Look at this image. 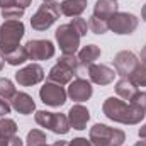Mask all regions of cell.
Returning <instances> with one entry per match:
<instances>
[{"mask_svg":"<svg viewBox=\"0 0 146 146\" xmlns=\"http://www.w3.org/2000/svg\"><path fill=\"white\" fill-rule=\"evenodd\" d=\"M102 112L107 119L119 122V124H126V126L139 124L146 115V110L134 106L133 102H126L119 97L106 99V102L102 106Z\"/></svg>","mask_w":146,"mask_h":146,"instance_id":"6da1fadb","label":"cell"},{"mask_svg":"<svg viewBox=\"0 0 146 146\" xmlns=\"http://www.w3.org/2000/svg\"><path fill=\"white\" fill-rule=\"evenodd\" d=\"M26 34L22 21H5L0 26V53L5 56L21 46V39Z\"/></svg>","mask_w":146,"mask_h":146,"instance_id":"7a4b0ae2","label":"cell"},{"mask_svg":"<svg viewBox=\"0 0 146 146\" xmlns=\"http://www.w3.org/2000/svg\"><path fill=\"white\" fill-rule=\"evenodd\" d=\"M88 139L92 146H122L126 141V133L107 124H94L88 133Z\"/></svg>","mask_w":146,"mask_h":146,"instance_id":"3957f363","label":"cell"},{"mask_svg":"<svg viewBox=\"0 0 146 146\" xmlns=\"http://www.w3.org/2000/svg\"><path fill=\"white\" fill-rule=\"evenodd\" d=\"M60 3L58 2H42V5L36 10V14L31 17V27L37 31V33H42L46 29H49L58 19H60Z\"/></svg>","mask_w":146,"mask_h":146,"instance_id":"277c9868","label":"cell"},{"mask_svg":"<svg viewBox=\"0 0 146 146\" xmlns=\"http://www.w3.org/2000/svg\"><path fill=\"white\" fill-rule=\"evenodd\" d=\"M36 122L41 127H46L49 131H53L54 134H66L70 131V122L68 117L65 114L60 112H48V110H37L34 115Z\"/></svg>","mask_w":146,"mask_h":146,"instance_id":"5b68a950","label":"cell"},{"mask_svg":"<svg viewBox=\"0 0 146 146\" xmlns=\"http://www.w3.org/2000/svg\"><path fill=\"white\" fill-rule=\"evenodd\" d=\"M54 37H56V42L61 49L63 54H75L80 48V39L82 36L76 33V29L73 27L72 24H61L56 33H54Z\"/></svg>","mask_w":146,"mask_h":146,"instance_id":"8992f818","label":"cell"},{"mask_svg":"<svg viewBox=\"0 0 146 146\" xmlns=\"http://www.w3.org/2000/svg\"><path fill=\"white\" fill-rule=\"evenodd\" d=\"M139 19L131 12H115L109 19V29L119 36H129L138 29Z\"/></svg>","mask_w":146,"mask_h":146,"instance_id":"52a82bcc","label":"cell"},{"mask_svg":"<svg viewBox=\"0 0 146 146\" xmlns=\"http://www.w3.org/2000/svg\"><path fill=\"white\" fill-rule=\"evenodd\" d=\"M27 58L33 61H46L51 60L56 53L54 44L49 39H31L24 44Z\"/></svg>","mask_w":146,"mask_h":146,"instance_id":"ba28073f","label":"cell"},{"mask_svg":"<svg viewBox=\"0 0 146 146\" xmlns=\"http://www.w3.org/2000/svg\"><path fill=\"white\" fill-rule=\"evenodd\" d=\"M39 97H41V102L49 107H61V106H65L68 94L63 85L46 82L39 90Z\"/></svg>","mask_w":146,"mask_h":146,"instance_id":"9c48e42d","label":"cell"},{"mask_svg":"<svg viewBox=\"0 0 146 146\" xmlns=\"http://www.w3.org/2000/svg\"><path fill=\"white\" fill-rule=\"evenodd\" d=\"M112 63H114V70H115L117 75H121L122 78H127L131 73L138 68L139 60H138V56H136L133 51L124 49V51H119V53L114 56Z\"/></svg>","mask_w":146,"mask_h":146,"instance_id":"30bf717a","label":"cell"},{"mask_svg":"<svg viewBox=\"0 0 146 146\" xmlns=\"http://www.w3.org/2000/svg\"><path fill=\"white\" fill-rule=\"evenodd\" d=\"M44 80V68L37 63H31L15 73V82L21 87H33Z\"/></svg>","mask_w":146,"mask_h":146,"instance_id":"8fae6325","label":"cell"},{"mask_svg":"<svg viewBox=\"0 0 146 146\" xmlns=\"http://www.w3.org/2000/svg\"><path fill=\"white\" fill-rule=\"evenodd\" d=\"M66 94H68V97L73 102H85V100H88L92 97L94 87H92V83L88 80L76 76L73 82H70V87H68Z\"/></svg>","mask_w":146,"mask_h":146,"instance_id":"7c38bea8","label":"cell"},{"mask_svg":"<svg viewBox=\"0 0 146 146\" xmlns=\"http://www.w3.org/2000/svg\"><path fill=\"white\" fill-rule=\"evenodd\" d=\"M87 72H88V78H90V82H94L95 85H109L114 82V78H115V75L117 73L114 72L112 68H109L107 65H90L88 68H87Z\"/></svg>","mask_w":146,"mask_h":146,"instance_id":"4fadbf2b","label":"cell"},{"mask_svg":"<svg viewBox=\"0 0 146 146\" xmlns=\"http://www.w3.org/2000/svg\"><path fill=\"white\" fill-rule=\"evenodd\" d=\"M68 122H70V127L76 129V131H83L87 129V124L90 121V112L85 106L82 104H75L72 109L68 110Z\"/></svg>","mask_w":146,"mask_h":146,"instance_id":"5bb4252c","label":"cell"},{"mask_svg":"<svg viewBox=\"0 0 146 146\" xmlns=\"http://www.w3.org/2000/svg\"><path fill=\"white\" fill-rule=\"evenodd\" d=\"M78 73L73 72L70 66H66L65 63L58 61L48 73V82H53V83H58V85H66L70 83L73 78H76Z\"/></svg>","mask_w":146,"mask_h":146,"instance_id":"9a60e30c","label":"cell"},{"mask_svg":"<svg viewBox=\"0 0 146 146\" xmlns=\"http://www.w3.org/2000/svg\"><path fill=\"white\" fill-rule=\"evenodd\" d=\"M12 109L22 115H29L36 110V102L33 100V97L26 92H17L12 99Z\"/></svg>","mask_w":146,"mask_h":146,"instance_id":"2e32d148","label":"cell"},{"mask_svg":"<svg viewBox=\"0 0 146 146\" xmlns=\"http://www.w3.org/2000/svg\"><path fill=\"white\" fill-rule=\"evenodd\" d=\"M102 51L97 44H87L83 46L80 51H78V63H80V68H88L90 65H94L99 58H100Z\"/></svg>","mask_w":146,"mask_h":146,"instance_id":"e0dca14e","label":"cell"},{"mask_svg":"<svg viewBox=\"0 0 146 146\" xmlns=\"http://www.w3.org/2000/svg\"><path fill=\"white\" fill-rule=\"evenodd\" d=\"M119 12V2L117 0H97L94 7V15L104 21H109L110 17Z\"/></svg>","mask_w":146,"mask_h":146,"instance_id":"ac0fdd59","label":"cell"},{"mask_svg":"<svg viewBox=\"0 0 146 146\" xmlns=\"http://www.w3.org/2000/svg\"><path fill=\"white\" fill-rule=\"evenodd\" d=\"M138 92H139V87H136L129 78H121V80L115 82V94H117V97L122 99V100L131 102V100L136 97Z\"/></svg>","mask_w":146,"mask_h":146,"instance_id":"d6986e66","label":"cell"},{"mask_svg":"<svg viewBox=\"0 0 146 146\" xmlns=\"http://www.w3.org/2000/svg\"><path fill=\"white\" fill-rule=\"evenodd\" d=\"M87 9V0H63L60 10L66 17H80Z\"/></svg>","mask_w":146,"mask_h":146,"instance_id":"ffe728a7","label":"cell"},{"mask_svg":"<svg viewBox=\"0 0 146 146\" xmlns=\"http://www.w3.org/2000/svg\"><path fill=\"white\" fill-rule=\"evenodd\" d=\"M3 58H5V63H9L10 66H19V65H24V63L29 60L24 46H19L15 51H12V53L5 54Z\"/></svg>","mask_w":146,"mask_h":146,"instance_id":"44dd1931","label":"cell"},{"mask_svg":"<svg viewBox=\"0 0 146 146\" xmlns=\"http://www.w3.org/2000/svg\"><path fill=\"white\" fill-rule=\"evenodd\" d=\"M17 129H19V127H17V124H15L14 119H9L7 115L0 119V136H3V138H12V136L17 134Z\"/></svg>","mask_w":146,"mask_h":146,"instance_id":"7402d4cb","label":"cell"},{"mask_svg":"<svg viewBox=\"0 0 146 146\" xmlns=\"http://www.w3.org/2000/svg\"><path fill=\"white\" fill-rule=\"evenodd\" d=\"M88 29L94 33V34H106L109 29V21H104V19H99V17H95V15H92L90 17V21H88Z\"/></svg>","mask_w":146,"mask_h":146,"instance_id":"603a6c76","label":"cell"},{"mask_svg":"<svg viewBox=\"0 0 146 146\" xmlns=\"http://www.w3.org/2000/svg\"><path fill=\"white\" fill-rule=\"evenodd\" d=\"M15 94H17L15 85L9 78H0V97L5 100H12Z\"/></svg>","mask_w":146,"mask_h":146,"instance_id":"cb8c5ba5","label":"cell"},{"mask_svg":"<svg viewBox=\"0 0 146 146\" xmlns=\"http://www.w3.org/2000/svg\"><path fill=\"white\" fill-rule=\"evenodd\" d=\"M27 146H46V134L41 131V129H31L27 133Z\"/></svg>","mask_w":146,"mask_h":146,"instance_id":"d4e9b609","label":"cell"},{"mask_svg":"<svg viewBox=\"0 0 146 146\" xmlns=\"http://www.w3.org/2000/svg\"><path fill=\"white\" fill-rule=\"evenodd\" d=\"M24 12H26V9H22L19 5H12V7H7V9H2V17L5 21H21Z\"/></svg>","mask_w":146,"mask_h":146,"instance_id":"484cf974","label":"cell"},{"mask_svg":"<svg viewBox=\"0 0 146 146\" xmlns=\"http://www.w3.org/2000/svg\"><path fill=\"white\" fill-rule=\"evenodd\" d=\"M70 24L76 29V33H78L82 37L87 36V33H88V22H87L85 19H82V17H73Z\"/></svg>","mask_w":146,"mask_h":146,"instance_id":"4316f807","label":"cell"},{"mask_svg":"<svg viewBox=\"0 0 146 146\" xmlns=\"http://www.w3.org/2000/svg\"><path fill=\"white\" fill-rule=\"evenodd\" d=\"M58 61L65 63L66 66H70L73 72H76V73H78V70H80V63H78V58H76L75 54H61Z\"/></svg>","mask_w":146,"mask_h":146,"instance_id":"83f0119b","label":"cell"},{"mask_svg":"<svg viewBox=\"0 0 146 146\" xmlns=\"http://www.w3.org/2000/svg\"><path fill=\"white\" fill-rule=\"evenodd\" d=\"M134 106H138V107H141L143 110H146V92H138L136 94V97L131 100Z\"/></svg>","mask_w":146,"mask_h":146,"instance_id":"f1b7e54d","label":"cell"},{"mask_svg":"<svg viewBox=\"0 0 146 146\" xmlns=\"http://www.w3.org/2000/svg\"><path fill=\"white\" fill-rule=\"evenodd\" d=\"M10 110H12V106H10L5 99H2V97H0V117H3V115L10 114Z\"/></svg>","mask_w":146,"mask_h":146,"instance_id":"f546056e","label":"cell"},{"mask_svg":"<svg viewBox=\"0 0 146 146\" xmlns=\"http://www.w3.org/2000/svg\"><path fill=\"white\" fill-rule=\"evenodd\" d=\"M68 146H92V143L87 138H73L72 141L68 143Z\"/></svg>","mask_w":146,"mask_h":146,"instance_id":"4dcf8cb0","label":"cell"},{"mask_svg":"<svg viewBox=\"0 0 146 146\" xmlns=\"http://www.w3.org/2000/svg\"><path fill=\"white\" fill-rule=\"evenodd\" d=\"M10 146H24V141L15 134V136H12V138H10Z\"/></svg>","mask_w":146,"mask_h":146,"instance_id":"1f68e13d","label":"cell"},{"mask_svg":"<svg viewBox=\"0 0 146 146\" xmlns=\"http://www.w3.org/2000/svg\"><path fill=\"white\" fill-rule=\"evenodd\" d=\"M12 5H17L15 0H0V10L7 9V7H12Z\"/></svg>","mask_w":146,"mask_h":146,"instance_id":"d6a6232c","label":"cell"},{"mask_svg":"<svg viewBox=\"0 0 146 146\" xmlns=\"http://www.w3.org/2000/svg\"><path fill=\"white\" fill-rule=\"evenodd\" d=\"M15 3H17L19 7H22V9H27V7L33 3V0H15Z\"/></svg>","mask_w":146,"mask_h":146,"instance_id":"836d02e7","label":"cell"},{"mask_svg":"<svg viewBox=\"0 0 146 146\" xmlns=\"http://www.w3.org/2000/svg\"><path fill=\"white\" fill-rule=\"evenodd\" d=\"M139 60H141L139 63H141V65H145V66H146V44L143 46V49H141V54H139Z\"/></svg>","mask_w":146,"mask_h":146,"instance_id":"e575fe53","label":"cell"},{"mask_svg":"<svg viewBox=\"0 0 146 146\" xmlns=\"http://www.w3.org/2000/svg\"><path fill=\"white\" fill-rule=\"evenodd\" d=\"M138 136H139L141 139H146V124H143V126L139 127V131H138Z\"/></svg>","mask_w":146,"mask_h":146,"instance_id":"d590c367","label":"cell"},{"mask_svg":"<svg viewBox=\"0 0 146 146\" xmlns=\"http://www.w3.org/2000/svg\"><path fill=\"white\" fill-rule=\"evenodd\" d=\"M0 146H10V138H3V136H0Z\"/></svg>","mask_w":146,"mask_h":146,"instance_id":"8d00e7d4","label":"cell"},{"mask_svg":"<svg viewBox=\"0 0 146 146\" xmlns=\"http://www.w3.org/2000/svg\"><path fill=\"white\" fill-rule=\"evenodd\" d=\"M3 65H5V58H3V54L0 53V72L3 70Z\"/></svg>","mask_w":146,"mask_h":146,"instance_id":"74e56055","label":"cell"},{"mask_svg":"<svg viewBox=\"0 0 146 146\" xmlns=\"http://www.w3.org/2000/svg\"><path fill=\"white\" fill-rule=\"evenodd\" d=\"M53 146H68V143H66V141H61V139H60V141H54V145Z\"/></svg>","mask_w":146,"mask_h":146,"instance_id":"f35d334b","label":"cell"},{"mask_svg":"<svg viewBox=\"0 0 146 146\" xmlns=\"http://www.w3.org/2000/svg\"><path fill=\"white\" fill-rule=\"evenodd\" d=\"M141 19L146 22V5H143V10H141Z\"/></svg>","mask_w":146,"mask_h":146,"instance_id":"ab89813d","label":"cell"},{"mask_svg":"<svg viewBox=\"0 0 146 146\" xmlns=\"http://www.w3.org/2000/svg\"><path fill=\"white\" fill-rule=\"evenodd\" d=\"M134 146H146V139H143V141H138Z\"/></svg>","mask_w":146,"mask_h":146,"instance_id":"60d3db41","label":"cell"},{"mask_svg":"<svg viewBox=\"0 0 146 146\" xmlns=\"http://www.w3.org/2000/svg\"><path fill=\"white\" fill-rule=\"evenodd\" d=\"M42 2H53V0H42Z\"/></svg>","mask_w":146,"mask_h":146,"instance_id":"b9f144b4","label":"cell"},{"mask_svg":"<svg viewBox=\"0 0 146 146\" xmlns=\"http://www.w3.org/2000/svg\"><path fill=\"white\" fill-rule=\"evenodd\" d=\"M46 146H49V145H46Z\"/></svg>","mask_w":146,"mask_h":146,"instance_id":"7bdbcfd3","label":"cell"}]
</instances>
